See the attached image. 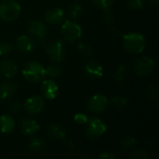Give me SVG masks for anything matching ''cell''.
I'll return each mask as SVG.
<instances>
[{
    "mask_svg": "<svg viewBox=\"0 0 159 159\" xmlns=\"http://www.w3.org/2000/svg\"><path fill=\"white\" fill-rule=\"evenodd\" d=\"M125 49L131 54H140L145 48V38L139 33H130L123 37Z\"/></svg>",
    "mask_w": 159,
    "mask_h": 159,
    "instance_id": "1",
    "label": "cell"
},
{
    "mask_svg": "<svg viewBox=\"0 0 159 159\" xmlns=\"http://www.w3.org/2000/svg\"><path fill=\"white\" fill-rule=\"evenodd\" d=\"M20 14V7L14 0H3L0 3V19L5 21L15 20Z\"/></svg>",
    "mask_w": 159,
    "mask_h": 159,
    "instance_id": "2",
    "label": "cell"
},
{
    "mask_svg": "<svg viewBox=\"0 0 159 159\" xmlns=\"http://www.w3.org/2000/svg\"><path fill=\"white\" fill-rule=\"evenodd\" d=\"M22 75L26 80L32 83H37L44 79L46 76V71L42 64L37 61H31L25 65L22 70Z\"/></svg>",
    "mask_w": 159,
    "mask_h": 159,
    "instance_id": "3",
    "label": "cell"
},
{
    "mask_svg": "<svg viewBox=\"0 0 159 159\" xmlns=\"http://www.w3.org/2000/svg\"><path fill=\"white\" fill-rule=\"evenodd\" d=\"M61 35L64 40L68 42H75L82 35L81 27L75 21L66 20L61 26Z\"/></svg>",
    "mask_w": 159,
    "mask_h": 159,
    "instance_id": "4",
    "label": "cell"
},
{
    "mask_svg": "<svg viewBox=\"0 0 159 159\" xmlns=\"http://www.w3.org/2000/svg\"><path fill=\"white\" fill-rule=\"evenodd\" d=\"M88 128L86 130V134L89 139H97L103 135L107 130L106 125L97 117L90 118L88 120Z\"/></svg>",
    "mask_w": 159,
    "mask_h": 159,
    "instance_id": "5",
    "label": "cell"
},
{
    "mask_svg": "<svg viewBox=\"0 0 159 159\" xmlns=\"http://www.w3.org/2000/svg\"><path fill=\"white\" fill-rule=\"evenodd\" d=\"M154 66H155V61L151 57L143 56L136 61L134 70L138 76H143L150 74L153 71Z\"/></svg>",
    "mask_w": 159,
    "mask_h": 159,
    "instance_id": "6",
    "label": "cell"
},
{
    "mask_svg": "<svg viewBox=\"0 0 159 159\" xmlns=\"http://www.w3.org/2000/svg\"><path fill=\"white\" fill-rule=\"evenodd\" d=\"M47 53L49 58L54 61H61L64 58V48L63 44L60 40L50 42L47 47Z\"/></svg>",
    "mask_w": 159,
    "mask_h": 159,
    "instance_id": "7",
    "label": "cell"
},
{
    "mask_svg": "<svg viewBox=\"0 0 159 159\" xmlns=\"http://www.w3.org/2000/svg\"><path fill=\"white\" fill-rule=\"evenodd\" d=\"M108 104V100L105 96L97 94L92 96L88 101V109L94 113H101L103 112Z\"/></svg>",
    "mask_w": 159,
    "mask_h": 159,
    "instance_id": "8",
    "label": "cell"
},
{
    "mask_svg": "<svg viewBox=\"0 0 159 159\" xmlns=\"http://www.w3.org/2000/svg\"><path fill=\"white\" fill-rule=\"evenodd\" d=\"M44 106H45V102L40 96L31 97L24 103L25 110L31 115H37L41 113L44 109Z\"/></svg>",
    "mask_w": 159,
    "mask_h": 159,
    "instance_id": "9",
    "label": "cell"
},
{
    "mask_svg": "<svg viewBox=\"0 0 159 159\" xmlns=\"http://www.w3.org/2000/svg\"><path fill=\"white\" fill-rule=\"evenodd\" d=\"M40 91L46 99L53 100L58 95L59 87L55 81L48 79V80H45L42 82L41 87H40Z\"/></svg>",
    "mask_w": 159,
    "mask_h": 159,
    "instance_id": "10",
    "label": "cell"
},
{
    "mask_svg": "<svg viewBox=\"0 0 159 159\" xmlns=\"http://www.w3.org/2000/svg\"><path fill=\"white\" fill-rule=\"evenodd\" d=\"M16 48L22 53H29L34 49L35 42L31 37L22 34L16 39Z\"/></svg>",
    "mask_w": 159,
    "mask_h": 159,
    "instance_id": "11",
    "label": "cell"
},
{
    "mask_svg": "<svg viewBox=\"0 0 159 159\" xmlns=\"http://www.w3.org/2000/svg\"><path fill=\"white\" fill-rule=\"evenodd\" d=\"M28 32L30 33V34H32L37 38H44L48 34V30H47L45 23H43L40 20H31L29 22Z\"/></svg>",
    "mask_w": 159,
    "mask_h": 159,
    "instance_id": "12",
    "label": "cell"
},
{
    "mask_svg": "<svg viewBox=\"0 0 159 159\" xmlns=\"http://www.w3.org/2000/svg\"><path fill=\"white\" fill-rule=\"evenodd\" d=\"M64 18V12L60 7H55L48 10L45 14V20L49 24H58L62 21Z\"/></svg>",
    "mask_w": 159,
    "mask_h": 159,
    "instance_id": "13",
    "label": "cell"
},
{
    "mask_svg": "<svg viewBox=\"0 0 159 159\" xmlns=\"http://www.w3.org/2000/svg\"><path fill=\"white\" fill-rule=\"evenodd\" d=\"M17 72V65L11 61H0V76L10 78L15 75Z\"/></svg>",
    "mask_w": 159,
    "mask_h": 159,
    "instance_id": "14",
    "label": "cell"
},
{
    "mask_svg": "<svg viewBox=\"0 0 159 159\" xmlns=\"http://www.w3.org/2000/svg\"><path fill=\"white\" fill-rule=\"evenodd\" d=\"M85 71L87 75L92 78H101L103 75L102 66L95 61H89L85 66Z\"/></svg>",
    "mask_w": 159,
    "mask_h": 159,
    "instance_id": "15",
    "label": "cell"
},
{
    "mask_svg": "<svg viewBox=\"0 0 159 159\" xmlns=\"http://www.w3.org/2000/svg\"><path fill=\"white\" fill-rule=\"evenodd\" d=\"M39 129H40V127L37 124V122L33 119H24L20 125L21 132L27 136L34 135L36 132H38Z\"/></svg>",
    "mask_w": 159,
    "mask_h": 159,
    "instance_id": "16",
    "label": "cell"
},
{
    "mask_svg": "<svg viewBox=\"0 0 159 159\" xmlns=\"http://www.w3.org/2000/svg\"><path fill=\"white\" fill-rule=\"evenodd\" d=\"M15 121L9 116H2L0 117V132L10 133L15 129Z\"/></svg>",
    "mask_w": 159,
    "mask_h": 159,
    "instance_id": "17",
    "label": "cell"
},
{
    "mask_svg": "<svg viewBox=\"0 0 159 159\" xmlns=\"http://www.w3.org/2000/svg\"><path fill=\"white\" fill-rule=\"evenodd\" d=\"M16 92V86L11 83H3L0 85V99L6 100L11 98Z\"/></svg>",
    "mask_w": 159,
    "mask_h": 159,
    "instance_id": "18",
    "label": "cell"
},
{
    "mask_svg": "<svg viewBox=\"0 0 159 159\" xmlns=\"http://www.w3.org/2000/svg\"><path fill=\"white\" fill-rule=\"evenodd\" d=\"M48 132L49 136L56 140H62L65 138L66 132L61 126L57 124H50L48 128Z\"/></svg>",
    "mask_w": 159,
    "mask_h": 159,
    "instance_id": "19",
    "label": "cell"
},
{
    "mask_svg": "<svg viewBox=\"0 0 159 159\" xmlns=\"http://www.w3.org/2000/svg\"><path fill=\"white\" fill-rule=\"evenodd\" d=\"M28 147H29V150L33 153H40L45 150L46 143L42 139L34 137L30 141Z\"/></svg>",
    "mask_w": 159,
    "mask_h": 159,
    "instance_id": "20",
    "label": "cell"
},
{
    "mask_svg": "<svg viewBox=\"0 0 159 159\" xmlns=\"http://www.w3.org/2000/svg\"><path fill=\"white\" fill-rule=\"evenodd\" d=\"M111 103L116 109H123L128 106L129 100L123 96H115L111 98Z\"/></svg>",
    "mask_w": 159,
    "mask_h": 159,
    "instance_id": "21",
    "label": "cell"
},
{
    "mask_svg": "<svg viewBox=\"0 0 159 159\" xmlns=\"http://www.w3.org/2000/svg\"><path fill=\"white\" fill-rule=\"evenodd\" d=\"M45 71H46V75H48L51 78L58 77L61 74V69L57 64H51V65H49L48 68H45Z\"/></svg>",
    "mask_w": 159,
    "mask_h": 159,
    "instance_id": "22",
    "label": "cell"
},
{
    "mask_svg": "<svg viewBox=\"0 0 159 159\" xmlns=\"http://www.w3.org/2000/svg\"><path fill=\"white\" fill-rule=\"evenodd\" d=\"M78 50L84 56H90L92 54V52H93L92 46L89 43L86 42V41H81L78 44Z\"/></svg>",
    "mask_w": 159,
    "mask_h": 159,
    "instance_id": "23",
    "label": "cell"
},
{
    "mask_svg": "<svg viewBox=\"0 0 159 159\" xmlns=\"http://www.w3.org/2000/svg\"><path fill=\"white\" fill-rule=\"evenodd\" d=\"M127 75H128V69H127V67L124 66V65H121L115 72L114 78L116 80H117V81H122V80H124L127 77Z\"/></svg>",
    "mask_w": 159,
    "mask_h": 159,
    "instance_id": "24",
    "label": "cell"
},
{
    "mask_svg": "<svg viewBox=\"0 0 159 159\" xmlns=\"http://www.w3.org/2000/svg\"><path fill=\"white\" fill-rule=\"evenodd\" d=\"M120 144L122 147H124L126 149H130V148H133L134 146H136L137 140L132 137H126L120 141Z\"/></svg>",
    "mask_w": 159,
    "mask_h": 159,
    "instance_id": "25",
    "label": "cell"
},
{
    "mask_svg": "<svg viewBox=\"0 0 159 159\" xmlns=\"http://www.w3.org/2000/svg\"><path fill=\"white\" fill-rule=\"evenodd\" d=\"M82 10H83V9H82V7H81L80 5L75 4V5H73L72 7L70 8V10H69V15L71 16L72 19L76 20V19L80 16V14L82 13Z\"/></svg>",
    "mask_w": 159,
    "mask_h": 159,
    "instance_id": "26",
    "label": "cell"
},
{
    "mask_svg": "<svg viewBox=\"0 0 159 159\" xmlns=\"http://www.w3.org/2000/svg\"><path fill=\"white\" fill-rule=\"evenodd\" d=\"M92 2L95 6H97L100 8L107 9L113 5L114 0H92Z\"/></svg>",
    "mask_w": 159,
    "mask_h": 159,
    "instance_id": "27",
    "label": "cell"
},
{
    "mask_svg": "<svg viewBox=\"0 0 159 159\" xmlns=\"http://www.w3.org/2000/svg\"><path fill=\"white\" fill-rule=\"evenodd\" d=\"M147 95L149 98L153 101H156L157 102V98H158V92H157V88L154 85H150L147 88Z\"/></svg>",
    "mask_w": 159,
    "mask_h": 159,
    "instance_id": "28",
    "label": "cell"
},
{
    "mask_svg": "<svg viewBox=\"0 0 159 159\" xmlns=\"http://www.w3.org/2000/svg\"><path fill=\"white\" fill-rule=\"evenodd\" d=\"M13 50V46L8 43L0 44V56H7Z\"/></svg>",
    "mask_w": 159,
    "mask_h": 159,
    "instance_id": "29",
    "label": "cell"
},
{
    "mask_svg": "<svg viewBox=\"0 0 159 159\" xmlns=\"http://www.w3.org/2000/svg\"><path fill=\"white\" fill-rule=\"evenodd\" d=\"M127 3L129 7L133 9H142L144 6L143 0H127Z\"/></svg>",
    "mask_w": 159,
    "mask_h": 159,
    "instance_id": "30",
    "label": "cell"
},
{
    "mask_svg": "<svg viewBox=\"0 0 159 159\" xmlns=\"http://www.w3.org/2000/svg\"><path fill=\"white\" fill-rule=\"evenodd\" d=\"M104 13H103V20L105 22L107 23H113L115 21V14L113 11H111L109 8L104 9Z\"/></svg>",
    "mask_w": 159,
    "mask_h": 159,
    "instance_id": "31",
    "label": "cell"
},
{
    "mask_svg": "<svg viewBox=\"0 0 159 159\" xmlns=\"http://www.w3.org/2000/svg\"><path fill=\"white\" fill-rule=\"evenodd\" d=\"M74 119L79 125H86L88 123V120H89V118L85 115H83V114H76L75 116Z\"/></svg>",
    "mask_w": 159,
    "mask_h": 159,
    "instance_id": "32",
    "label": "cell"
},
{
    "mask_svg": "<svg viewBox=\"0 0 159 159\" xmlns=\"http://www.w3.org/2000/svg\"><path fill=\"white\" fill-rule=\"evenodd\" d=\"M22 106L20 104V102H10V104L8 105V109L11 111V112H14V113H17V112H20L21 110Z\"/></svg>",
    "mask_w": 159,
    "mask_h": 159,
    "instance_id": "33",
    "label": "cell"
},
{
    "mask_svg": "<svg viewBox=\"0 0 159 159\" xmlns=\"http://www.w3.org/2000/svg\"><path fill=\"white\" fill-rule=\"evenodd\" d=\"M132 157L134 159H147L148 155L144 150H138V151L134 152Z\"/></svg>",
    "mask_w": 159,
    "mask_h": 159,
    "instance_id": "34",
    "label": "cell"
},
{
    "mask_svg": "<svg viewBox=\"0 0 159 159\" xmlns=\"http://www.w3.org/2000/svg\"><path fill=\"white\" fill-rule=\"evenodd\" d=\"M99 157L102 159H115L116 156L111 153H102V155H100Z\"/></svg>",
    "mask_w": 159,
    "mask_h": 159,
    "instance_id": "35",
    "label": "cell"
},
{
    "mask_svg": "<svg viewBox=\"0 0 159 159\" xmlns=\"http://www.w3.org/2000/svg\"><path fill=\"white\" fill-rule=\"evenodd\" d=\"M66 148H67L68 151L73 152V151H75V143H74L73 142L69 141V142L66 143Z\"/></svg>",
    "mask_w": 159,
    "mask_h": 159,
    "instance_id": "36",
    "label": "cell"
},
{
    "mask_svg": "<svg viewBox=\"0 0 159 159\" xmlns=\"http://www.w3.org/2000/svg\"><path fill=\"white\" fill-rule=\"evenodd\" d=\"M158 1L159 0H150V2H151L152 5H157Z\"/></svg>",
    "mask_w": 159,
    "mask_h": 159,
    "instance_id": "37",
    "label": "cell"
}]
</instances>
